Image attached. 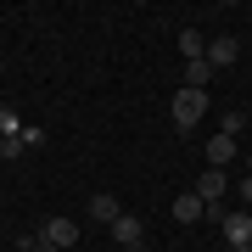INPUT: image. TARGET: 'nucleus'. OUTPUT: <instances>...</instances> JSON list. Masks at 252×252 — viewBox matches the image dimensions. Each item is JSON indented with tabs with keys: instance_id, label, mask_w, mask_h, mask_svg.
Instances as JSON below:
<instances>
[{
	"instance_id": "f257e3e1",
	"label": "nucleus",
	"mask_w": 252,
	"mask_h": 252,
	"mask_svg": "<svg viewBox=\"0 0 252 252\" xmlns=\"http://www.w3.org/2000/svg\"><path fill=\"white\" fill-rule=\"evenodd\" d=\"M202 112H207V90H180L174 95V124L180 129H196Z\"/></svg>"
},
{
	"instance_id": "f03ea898",
	"label": "nucleus",
	"mask_w": 252,
	"mask_h": 252,
	"mask_svg": "<svg viewBox=\"0 0 252 252\" xmlns=\"http://www.w3.org/2000/svg\"><path fill=\"white\" fill-rule=\"evenodd\" d=\"M140 235H146V230H140V219H135V213H124V219L112 224V241H118V252H140V247H146Z\"/></svg>"
},
{
	"instance_id": "7ed1b4c3",
	"label": "nucleus",
	"mask_w": 252,
	"mask_h": 252,
	"mask_svg": "<svg viewBox=\"0 0 252 252\" xmlns=\"http://www.w3.org/2000/svg\"><path fill=\"white\" fill-rule=\"evenodd\" d=\"M235 56H241V45H235L230 34H219L213 45H207V67H213V73H224V67L235 62Z\"/></svg>"
},
{
	"instance_id": "20e7f679",
	"label": "nucleus",
	"mask_w": 252,
	"mask_h": 252,
	"mask_svg": "<svg viewBox=\"0 0 252 252\" xmlns=\"http://www.w3.org/2000/svg\"><path fill=\"white\" fill-rule=\"evenodd\" d=\"M196 196L207 202V213H219V196H224V168H207L202 185H196Z\"/></svg>"
},
{
	"instance_id": "39448f33",
	"label": "nucleus",
	"mask_w": 252,
	"mask_h": 252,
	"mask_svg": "<svg viewBox=\"0 0 252 252\" xmlns=\"http://www.w3.org/2000/svg\"><path fill=\"white\" fill-rule=\"evenodd\" d=\"M224 241L252 247V213H224Z\"/></svg>"
},
{
	"instance_id": "423d86ee",
	"label": "nucleus",
	"mask_w": 252,
	"mask_h": 252,
	"mask_svg": "<svg viewBox=\"0 0 252 252\" xmlns=\"http://www.w3.org/2000/svg\"><path fill=\"white\" fill-rule=\"evenodd\" d=\"M202 213H207V202L196 196V190H185V196H174V219H180V224H196Z\"/></svg>"
},
{
	"instance_id": "0eeeda50",
	"label": "nucleus",
	"mask_w": 252,
	"mask_h": 252,
	"mask_svg": "<svg viewBox=\"0 0 252 252\" xmlns=\"http://www.w3.org/2000/svg\"><path fill=\"white\" fill-rule=\"evenodd\" d=\"M45 241H51V247H73V241H79V224H73V219H62V213H56L51 224H45Z\"/></svg>"
},
{
	"instance_id": "6e6552de",
	"label": "nucleus",
	"mask_w": 252,
	"mask_h": 252,
	"mask_svg": "<svg viewBox=\"0 0 252 252\" xmlns=\"http://www.w3.org/2000/svg\"><path fill=\"white\" fill-rule=\"evenodd\" d=\"M90 219H101V224H118V219H124V207H118V196H90Z\"/></svg>"
},
{
	"instance_id": "1a4fd4ad",
	"label": "nucleus",
	"mask_w": 252,
	"mask_h": 252,
	"mask_svg": "<svg viewBox=\"0 0 252 252\" xmlns=\"http://www.w3.org/2000/svg\"><path fill=\"white\" fill-rule=\"evenodd\" d=\"M230 157H235V140L230 135H213V140H207V168H224Z\"/></svg>"
},
{
	"instance_id": "9d476101",
	"label": "nucleus",
	"mask_w": 252,
	"mask_h": 252,
	"mask_svg": "<svg viewBox=\"0 0 252 252\" xmlns=\"http://www.w3.org/2000/svg\"><path fill=\"white\" fill-rule=\"evenodd\" d=\"M180 51H185V62H202V56H207V39L196 34V28H180Z\"/></svg>"
},
{
	"instance_id": "9b49d317",
	"label": "nucleus",
	"mask_w": 252,
	"mask_h": 252,
	"mask_svg": "<svg viewBox=\"0 0 252 252\" xmlns=\"http://www.w3.org/2000/svg\"><path fill=\"white\" fill-rule=\"evenodd\" d=\"M207 79H213L207 56H202V62H185V90H207Z\"/></svg>"
},
{
	"instance_id": "f8f14e48",
	"label": "nucleus",
	"mask_w": 252,
	"mask_h": 252,
	"mask_svg": "<svg viewBox=\"0 0 252 252\" xmlns=\"http://www.w3.org/2000/svg\"><path fill=\"white\" fill-rule=\"evenodd\" d=\"M23 152H28V140H23V135H6V140H0V157H6V162H17Z\"/></svg>"
},
{
	"instance_id": "ddd939ff",
	"label": "nucleus",
	"mask_w": 252,
	"mask_h": 252,
	"mask_svg": "<svg viewBox=\"0 0 252 252\" xmlns=\"http://www.w3.org/2000/svg\"><path fill=\"white\" fill-rule=\"evenodd\" d=\"M6 135H23V118L11 107H0V140H6Z\"/></svg>"
},
{
	"instance_id": "4468645a",
	"label": "nucleus",
	"mask_w": 252,
	"mask_h": 252,
	"mask_svg": "<svg viewBox=\"0 0 252 252\" xmlns=\"http://www.w3.org/2000/svg\"><path fill=\"white\" fill-rule=\"evenodd\" d=\"M241 129H247V112H224V124H219V135H230V140H235Z\"/></svg>"
},
{
	"instance_id": "2eb2a0df",
	"label": "nucleus",
	"mask_w": 252,
	"mask_h": 252,
	"mask_svg": "<svg viewBox=\"0 0 252 252\" xmlns=\"http://www.w3.org/2000/svg\"><path fill=\"white\" fill-rule=\"evenodd\" d=\"M241 196H247V202H252V174H247V180H241Z\"/></svg>"
},
{
	"instance_id": "dca6fc26",
	"label": "nucleus",
	"mask_w": 252,
	"mask_h": 252,
	"mask_svg": "<svg viewBox=\"0 0 252 252\" xmlns=\"http://www.w3.org/2000/svg\"><path fill=\"white\" fill-rule=\"evenodd\" d=\"M230 252H252V247H230Z\"/></svg>"
},
{
	"instance_id": "f3484780",
	"label": "nucleus",
	"mask_w": 252,
	"mask_h": 252,
	"mask_svg": "<svg viewBox=\"0 0 252 252\" xmlns=\"http://www.w3.org/2000/svg\"><path fill=\"white\" fill-rule=\"evenodd\" d=\"M17 252H28V247H17Z\"/></svg>"
},
{
	"instance_id": "a211bd4d",
	"label": "nucleus",
	"mask_w": 252,
	"mask_h": 252,
	"mask_svg": "<svg viewBox=\"0 0 252 252\" xmlns=\"http://www.w3.org/2000/svg\"><path fill=\"white\" fill-rule=\"evenodd\" d=\"M140 252H146V247H140Z\"/></svg>"
}]
</instances>
